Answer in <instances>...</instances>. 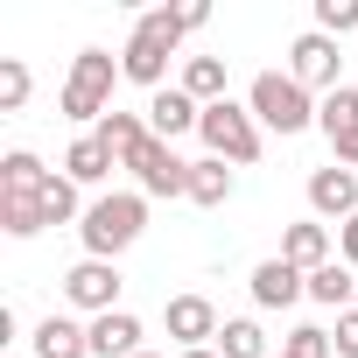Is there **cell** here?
I'll return each mask as SVG.
<instances>
[{"mask_svg": "<svg viewBox=\"0 0 358 358\" xmlns=\"http://www.w3.org/2000/svg\"><path fill=\"white\" fill-rule=\"evenodd\" d=\"M337 71H344V57H337V43H330L323 29H302V36L288 43V78H295L302 92H323V99H330V92L344 85Z\"/></svg>", "mask_w": 358, "mask_h": 358, "instance_id": "6", "label": "cell"}, {"mask_svg": "<svg viewBox=\"0 0 358 358\" xmlns=\"http://www.w3.org/2000/svg\"><path fill=\"white\" fill-rule=\"evenodd\" d=\"M50 176H57V169H43V155L15 148V155H0V197H43Z\"/></svg>", "mask_w": 358, "mask_h": 358, "instance_id": "17", "label": "cell"}, {"mask_svg": "<svg viewBox=\"0 0 358 358\" xmlns=\"http://www.w3.org/2000/svg\"><path fill=\"white\" fill-rule=\"evenodd\" d=\"M141 232H148V197H141V190H106V197H92V204H85V225H78L85 260H120Z\"/></svg>", "mask_w": 358, "mask_h": 358, "instance_id": "1", "label": "cell"}, {"mask_svg": "<svg viewBox=\"0 0 358 358\" xmlns=\"http://www.w3.org/2000/svg\"><path fill=\"white\" fill-rule=\"evenodd\" d=\"M309 211H316V218H337V225L358 218V169H337V162L316 169V176H309Z\"/></svg>", "mask_w": 358, "mask_h": 358, "instance_id": "11", "label": "cell"}, {"mask_svg": "<svg viewBox=\"0 0 358 358\" xmlns=\"http://www.w3.org/2000/svg\"><path fill=\"white\" fill-rule=\"evenodd\" d=\"M246 288H253V302H260V309H288V302H302V295H309V274H302V267H288V260L274 253V260H260V267H253V281H246Z\"/></svg>", "mask_w": 358, "mask_h": 358, "instance_id": "13", "label": "cell"}, {"mask_svg": "<svg viewBox=\"0 0 358 358\" xmlns=\"http://www.w3.org/2000/svg\"><path fill=\"white\" fill-rule=\"evenodd\" d=\"M183 92H190L197 106L232 99V92H225V57H190V64H183Z\"/></svg>", "mask_w": 358, "mask_h": 358, "instance_id": "21", "label": "cell"}, {"mask_svg": "<svg viewBox=\"0 0 358 358\" xmlns=\"http://www.w3.org/2000/svg\"><path fill=\"white\" fill-rule=\"evenodd\" d=\"M176 358H218V351H211V344H204V351H176Z\"/></svg>", "mask_w": 358, "mask_h": 358, "instance_id": "31", "label": "cell"}, {"mask_svg": "<svg viewBox=\"0 0 358 358\" xmlns=\"http://www.w3.org/2000/svg\"><path fill=\"white\" fill-rule=\"evenodd\" d=\"M120 78H127V71H120L106 50H78V57H71V78H64V92H57L64 120L99 127V120L113 113V85H120Z\"/></svg>", "mask_w": 358, "mask_h": 358, "instance_id": "4", "label": "cell"}, {"mask_svg": "<svg viewBox=\"0 0 358 358\" xmlns=\"http://www.w3.org/2000/svg\"><path fill=\"white\" fill-rule=\"evenodd\" d=\"M316 127H323V141H344V134H358V85H337V92L316 106Z\"/></svg>", "mask_w": 358, "mask_h": 358, "instance_id": "22", "label": "cell"}, {"mask_svg": "<svg viewBox=\"0 0 358 358\" xmlns=\"http://www.w3.org/2000/svg\"><path fill=\"white\" fill-rule=\"evenodd\" d=\"M330 344H337V358H358V309H344V316H337Z\"/></svg>", "mask_w": 358, "mask_h": 358, "instance_id": "29", "label": "cell"}, {"mask_svg": "<svg viewBox=\"0 0 358 358\" xmlns=\"http://www.w3.org/2000/svg\"><path fill=\"white\" fill-rule=\"evenodd\" d=\"M113 169H120V162H113V155H106V148H99L92 134H78V141L64 148V176H71L78 190H92V183H106Z\"/></svg>", "mask_w": 358, "mask_h": 358, "instance_id": "18", "label": "cell"}, {"mask_svg": "<svg viewBox=\"0 0 358 358\" xmlns=\"http://www.w3.org/2000/svg\"><path fill=\"white\" fill-rule=\"evenodd\" d=\"M337 344H330V330H316V323H295L288 337H281V358H330Z\"/></svg>", "mask_w": 358, "mask_h": 358, "instance_id": "27", "label": "cell"}, {"mask_svg": "<svg viewBox=\"0 0 358 358\" xmlns=\"http://www.w3.org/2000/svg\"><path fill=\"white\" fill-rule=\"evenodd\" d=\"M281 260H288V267H302V274L330 267V260H337V239H330V225H323V218H295V225L281 232Z\"/></svg>", "mask_w": 358, "mask_h": 358, "instance_id": "12", "label": "cell"}, {"mask_svg": "<svg viewBox=\"0 0 358 358\" xmlns=\"http://www.w3.org/2000/svg\"><path fill=\"white\" fill-rule=\"evenodd\" d=\"M127 169H134V190L141 197H190V162L176 155L169 141H148Z\"/></svg>", "mask_w": 358, "mask_h": 358, "instance_id": "8", "label": "cell"}, {"mask_svg": "<svg viewBox=\"0 0 358 358\" xmlns=\"http://www.w3.org/2000/svg\"><path fill=\"white\" fill-rule=\"evenodd\" d=\"M190 36V22H183V8H148L141 22H134V36H127V50H120V71L134 78V85H148V92H162V78H169V57H176V43Z\"/></svg>", "mask_w": 358, "mask_h": 358, "instance_id": "2", "label": "cell"}, {"mask_svg": "<svg viewBox=\"0 0 358 358\" xmlns=\"http://www.w3.org/2000/svg\"><path fill=\"white\" fill-rule=\"evenodd\" d=\"M36 358H92V323L43 316V323H36Z\"/></svg>", "mask_w": 358, "mask_h": 358, "instance_id": "16", "label": "cell"}, {"mask_svg": "<svg viewBox=\"0 0 358 358\" xmlns=\"http://www.w3.org/2000/svg\"><path fill=\"white\" fill-rule=\"evenodd\" d=\"M43 218L50 225H85V204H78L71 176H50V183H43Z\"/></svg>", "mask_w": 358, "mask_h": 358, "instance_id": "25", "label": "cell"}, {"mask_svg": "<svg viewBox=\"0 0 358 358\" xmlns=\"http://www.w3.org/2000/svg\"><path fill=\"white\" fill-rule=\"evenodd\" d=\"M309 302H323V309H337V316H344V309L358 302V274H351L344 260L316 267V274H309Z\"/></svg>", "mask_w": 358, "mask_h": 358, "instance_id": "20", "label": "cell"}, {"mask_svg": "<svg viewBox=\"0 0 358 358\" xmlns=\"http://www.w3.org/2000/svg\"><path fill=\"white\" fill-rule=\"evenodd\" d=\"M316 106H323V99L302 92L288 71H260V78L246 85V113H253L267 134H281V141H288V134H309V127H316Z\"/></svg>", "mask_w": 358, "mask_h": 358, "instance_id": "3", "label": "cell"}, {"mask_svg": "<svg viewBox=\"0 0 358 358\" xmlns=\"http://www.w3.org/2000/svg\"><path fill=\"white\" fill-rule=\"evenodd\" d=\"M232 169L218 162V155H204V162H190V204H204V211H218V204H232Z\"/></svg>", "mask_w": 358, "mask_h": 358, "instance_id": "19", "label": "cell"}, {"mask_svg": "<svg viewBox=\"0 0 358 358\" xmlns=\"http://www.w3.org/2000/svg\"><path fill=\"white\" fill-rule=\"evenodd\" d=\"M120 260H78L71 274H64V302L71 309H85V316H113L120 309Z\"/></svg>", "mask_w": 358, "mask_h": 358, "instance_id": "7", "label": "cell"}, {"mask_svg": "<svg viewBox=\"0 0 358 358\" xmlns=\"http://www.w3.org/2000/svg\"><path fill=\"white\" fill-rule=\"evenodd\" d=\"M351 309H358V302H351Z\"/></svg>", "mask_w": 358, "mask_h": 358, "instance_id": "33", "label": "cell"}, {"mask_svg": "<svg viewBox=\"0 0 358 358\" xmlns=\"http://www.w3.org/2000/svg\"><path fill=\"white\" fill-rule=\"evenodd\" d=\"M337 260L358 274V218H344V225H337Z\"/></svg>", "mask_w": 358, "mask_h": 358, "instance_id": "30", "label": "cell"}, {"mask_svg": "<svg viewBox=\"0 0 358 358\" xmlns=\"http://www.w3.org/2000/svg\"><path fill=\"white\" fill-rule=\"evenodd\" d=\"M92 358H141V316L134 309L92 316Z\"/></svg>", "mask_w": 358, "mask_h": 358, "instance_id": "15", "label": "cell"}, {"mask_svg": "<svg viewBox=\"0 0 358 358\" xmlns=\"http://www.w3.org/2000/svg\"><path fill=\"white\" fill-rule=\"evenodd\" d=\"M29 85H36V78H29L22 57H0V113H22V106H29Z\"/></svg>", "mask_w": 358, "mask_h": 358, "instance_id": "26", "label": "cell"}, {"mask_svg": "<svg viewBox=\"0 0 358 358\" xmlns=\"http://www.w3.org/2000/svg\"><path fill=\"white\" fill-rule=\"evenodd\" d=\"M197 141H204V155H218V162H260V120L239 106V99H218V106H204V127H197Z\"/></svg>", "mask_w": 358, "mask_h": 358, "instance_id": "5", "label": "cell"}, {"mask_svg": "<svg viewBox=\"0 0 358 358\" xmlns=\"http://www.w3.org/2000/svg\"><path fill=\"white\" fill-rule=\"evenodd\" d=\"M50 218H43V197H0V232L8 239H36Z\"/></svg>", "mask_w": 358, "mask_h": 358, "instance_id": "24", "label": "cell"}, {"mask_svg": "<svg viewBox=\"0 0 358 358\" xmlns=\"http://www.w3.org/2000/svg\"><path fill=\"white\" fill-rule=\"evenodd\" d=\"M92 141H99V148H106V155H113V162L127 169V162H134V155H141V148H148L155 134H148V113H120V106H113V113H106V120L92 127Z\"/></svg>", "mask_w": 358, "mask_h": 358, "instance_id": "14", "label": "cell"}, {"mask_svg": "<svg viewBox=\"0 0 358 358\" xmlns=\"http://www.w3.org/2000/svg\"><path fill=\"white\" fill-rule=\"evenodd\" d=\"M211 351H218V358H267V330H260L253 316H225V330H218Z\"/></svg>", "mask_w": 358, "mask_h": 358, "instance_id": "23", "label": "cell"}, {"mask_svg": "<svg viewBox=\"0 0 358 358\" xmlns=\"http://www.w3.org/2000/svg\"><path fill=\"white\" fill-rule=\"evenodd\" d=\"M316 29L337 43V36H358V0H316Z\"/></svg>", "mask_w": 358, "mask_h": 358, "instance_id": "28", "label": "cell"}, {"mask_svg": "<svg viewBox=\"0 0 358 358\" xmlns=\"http://www.w3.org/2000/svg\"><path fill=\"white\" fill-rule=\"evenodd\" d=\"M162 323H169V337H176V351H204V344H218V309H211V295H169V309H162Z\"/></svg>", "mask_w": 358, "mask_h": 358, "instance_id": "9", "label": "cell"}, {"mask_svg": "<svg viewBox=\"0 0 358 358\" xmlns=\"http://www.w3.org/2000/svg\"><path fill=\"white\" fill-rule=\"evenodd\" d=\"M141 358H155V351H141Z\"/></svg>", "mask_w": 358, "mask_h": 358, "instance_id": "32", "label": "cell"}, {"mask_svg": "<svg viewBox=\"0 0 358 358\" xmlns=\"http://www.w3.org/2000/svg\"><path fill=\"white\" fill-rule=\"evenodd\" d=\"M141 113H148V134H155V141H176V134H197V127H204V106H197L183 85L148 92V106H141Z\"/></svg>", "mask_w": 358, "mask_h": 358, "instance_id": "10", "label": "cell"}]
</instances>
